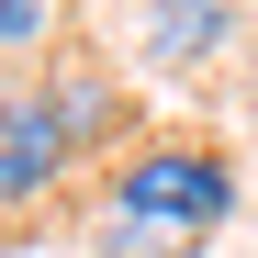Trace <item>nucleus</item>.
Returning a JSON list of instances; mask_svg holds the SVG:
<instances>
[{
  "mask_svg": "<svg viewBox=\"0 0 258 258\" xmlns=\"http://www.w3.org/2000/svg\"><path fill=\"white\" fill-rule=\"evenodd\" d=\"M225 45V0H157V56H202Z\"/></svg>",
  "mask_w": 258,
  "mask_h": 258,
  "instance_id": "nucleus-3",
  "label": "nucleus"
},
{
  "mask_svg": "<svg viewBox=\"0 0 258 258\" xmlns=\"http://www.w3.org/2000/svg\"><path fill=\"white\" fill-rule=\"evenodd\" d=\"M34 34V0H0V45H23Z\"/></svg>",
  "mask_w": 258,
  "mask_h": 258,
  "instance_id": "nucleus-4",
  "label": "nucleus"
},
{
  "mask_svg": "<svg viewBox=\"0 0 258 258\" xmlns=\"http://www.w3.org/2000/svg\"><path fill=\"white\" fill-rule=\"evenodd\" d=\"M79 146H90V135H79L68 90H23V101H0V202H34Z\"/></svg>",
  "mask_w": 258,
  "mask_h": 258,
  "instance_id": "nucleus-2",
  "label": "nucleus"
},
{
  "mask_svg": "<svg viewBox=\"0 0 258 258\" xmlns=\"http://www.w3.org/2000/svg\"><path fill=\"white\" fill-rule=\"evenodd\" d=\"M225 213H236V168L213 146H146L101 191V247L112 258H191Z\"/></svg>",
  "mask_w": 258,
  "mask_h": 258,
  "instance_id": "nucleus-1",
  "label": "nucleus"
}]
</instances>
